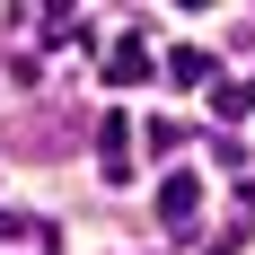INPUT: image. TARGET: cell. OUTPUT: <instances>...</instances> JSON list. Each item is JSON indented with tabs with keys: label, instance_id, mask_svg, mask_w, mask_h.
Returning a JSON list of instances; mask_svg holds the SVG:
<instances>
[{
	"label": "cell",
	"instance_id": "cell-4",
	"mask_svg": "<svg viewBox=\"0 0 255 255\" xmlns=\"http://www.w3.org/2000/svg\"><path fill=\"white\" fill-rule=\"evenodd\" d=\"M167 79H176V88H203V79H211V53H176Z\"/></svg>",
	"mask_w": 255,
	"mask_h": 255
},
{
	"label": "cell",
	"instance_id": "cell-1",
	"mask_svg": "<svg viewBox=\"0 0 255 255\" xmlns=\"http://www.w3.org/2000/svg\"><path fill=\"white\" fill-rule=\"evenodd\" d=\"M97 167H106V185H132V124H124V115H106V132H97Z\"/></svg>",
	"mask_w": 255,
	"mask_h": 255
},
{
	"label": "cell",
	"instance_id": "cell-3",
	"mask_svg": "<svg viewBox=\"0 0 255 255\" xmlns=\"http://www.w3.org/2000/svg\"><path fill=\"white\" fill-rule=\"evenodd\" d=\"M150 71V44H141V35H124V44L106 53V79H141Z\"/></svg>",
	"mask_w": 255,
	"mask_h": 255
},
{
	"label": "cell",
	"instance_id": "cell-2",
	"mask_svg": "<svg viewBox=\"0 0 255 255\" xmlns=\"http://www.w3.org/2000/svg\"><path fill=\"white\" fill-rule=\"evenodd\" d=\"M194 211H203V185H194V176H167V185H158V220H167V229H194Z\"/></svg>",
	"mask_w": 255,
	"mask_h": 255
}]
</instances>
